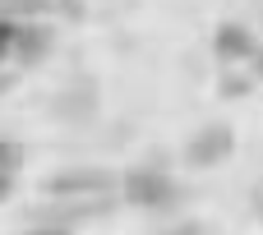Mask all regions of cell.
<instances>
[{
    "label": "cell",
    "mask_w": 263,
    "mask_h": 235,
    "mask_svg": "<svg viewBox=\"0 0 263 235\" xmlns=\"http://www.w3.org/2000/svg\"><path fill=\"white\" fill-rule=\"evenodd\" d=\"M217 51H222L227 60H250V55H259V46H254L250 28H240V23L217 28Z\"/></svg>",
    "instance_id": "cell-3"
},
{
    "label": "cell",
    "mask_w": 263,
    "mask_h": 235,
    "mask_svg": "<svg viewBox=\"0 0 263 235\" xmlns=\"http://www.w3.org/2000/svg\"><path fill=\"white\" fill-rule=\"evenodd\" d=\"M18 166H23V152L14 139H0V199H9L14 180H18Z\"/></svg>",
    "instance_id": "cell-5"
},
{
    "label": "cell",
    "mask_w": 263,
    "mask_h": 235,
    "mask_svg": "<svg viewBox=\"0 0 263 235\" xmlns=\"http://www.w3.org/2000/svg\"><path fill=\"white\" fill-rule=\"evenodd\" d=\"M254 60H259V74H263V55H254Z\"/></svg>",
    "instance_id": "cell-6"
},
{
    "label": "cell",
    "mask_w": 263,
    "mask_h": 235,
    "mask_svg": "<svg viewBox=\"0 0 263 235\" xmlns=\"http://www.w3.org/2000/svg\"><path fill=\"white\" fill-rule=\"evenodd\" d=\"M227 152H231V129H227V125H208V129H199V134L190 139L185 162H190V166H217Z\"/></svg>",
    "instance_id": "cell-2"
},
{
    "label": "cell",
    "mask_w": 263,
    "mask_h": 235,
    "mask_svg": "<svg viewBox=\"0 0 263 235\" xmlns=\"http://www.w3.org/2000/svg\"><path fill=\"white\" fill-rule=\"evenodd\" d=\"M125 199L134 203V208H171L176 199H180V189H176V180L166 175V171H129L125 175Z\"/></svg>",
    "instance_id": "cell-1"
},
{
    "label": "cell",
    "mask_w": 263,
    "mask_h": 235,
    "mask_svg": "<svg viewBox=\"0 0 263 235\" xmlns=\"http://www.w3.org/2000/svg\"><path fill=\"white\" fill-rule=\"evenodd\" d=\"M111 180L97 175V171H69V175H55V194H92V189H106Z\"/></svg>",
    "instance_id": "cell-4"
},
{
    "label": "cell",
    "mask_w": 263,
    "mask_h": 235,
    "mask_svg": "<svg viewBox=\"0 0 263 235\" xmlns=\"http://www.w3.org/2000/svg\"><path fill=\"white\" fill-rule=\"evenodd\" d=\"M259 212H263V189H259Z\"/></svg>",
    "instance_id": "cell-7"
}]
</instances>
